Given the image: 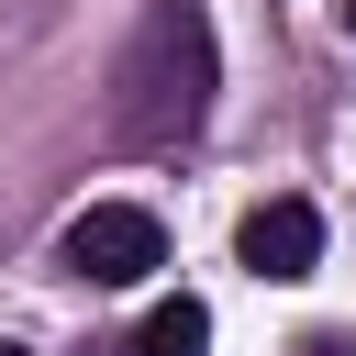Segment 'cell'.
Instances as JSON below:
<instances>
[{
    "mask_svg": "<svg viewBox=\"0 0 356 356\" xmlns=\"http://www.w3.org/2000/svg\"><path fill=\"white\" fill-rule=\"evenodd\" d=\"M200 111H211V22L189 0H156L134 22V44H122L111 122H122V145H178Z\"/></svg>",
    "mask_w": 356,
    "mask_h": 356,
    "instance_id": "cell-1",
    "label": "cell"
},
{
    "mask_svg": "<svg viewBox=\"0 0 356 356\" xmlns=\"http://www.w3.org/2000/svg\"><path fill=\"white\" fill-rule=\"evenodd\" d=\"M56 256H67V278H89V289H134V278L167 267V234H156V211H134V200H89Z\"/></svg>",
    "mask_w": 356,
    "mask_h": 356,
    "instance_id": "cell-2",
    "label": "cell"
},
{
    "mask_svg": "<svg viewBox=\"0 0 356 356\" xmlns=\"http://www.w3.org/2000/svg\"><path fill=\"white\" fill-rule=\"evenodd\" d=\"M234 256H245L256 278H312V267H323V211H312V200H256V211L234 222Z\"/></svg>",
    "mask_w": 356,
    "mask_h": 356,
    "instance_id": "cell-3",
    "label": "cell"
},
{
    "mask_svg": "<svg viewBox=\"0 0 356 356\" xmlns=\"http://www.w3.org/2000/svg\"><path fill=\"white\" fill-rule=\"evenodd\" d=\"M122 356H211V312H200V300H156Z\"/></svg>",
    "mask_w": 356,
    "mask_h": 356,
    "instance_id": "cell-4",
    "label": "cell"
},
{
    "mask_svg": "<svg viewBox=\"0 0 356 356\" xmlns=\"http://www.w3.org/2000/svg\"><path fill=\"white\" fill-rule=\"evenodd\" d=\"M289 356H356V334H300Z\"/></svg>",
    "mask_w": 356,
    "mask_h": 356,
    "instance_id": "cell-5",
    "label": "cell"
},
{
    "mask_svg": "<svg viewBox=\"0 0 356 356\" xmlns=\"http://www.w3.org/2000/svg\"><path fill=\"white\" fill-rule=\"evenodd\" d=\"M345 33H356V0H345Z\"/></svg>",
    "mask_w": 356,
    "mask_h": 356,
    "instance_id": "cell-6",
    "label": "cell"
},
{
    "mask_svg": "<svg viewBox=\"0 0 356 356\" xmlns=\"http://www.w3.org/2000/svg\"><path fill=\"white\" fill-rule=\"evenodd\" d=\"M0 356H22V345H0Z\"/></svg>",
    "mask_w": 356,
    "mask_h": 356,
    "instance_id": "cell-7",
    "label": "cell"
}]
</instances>
